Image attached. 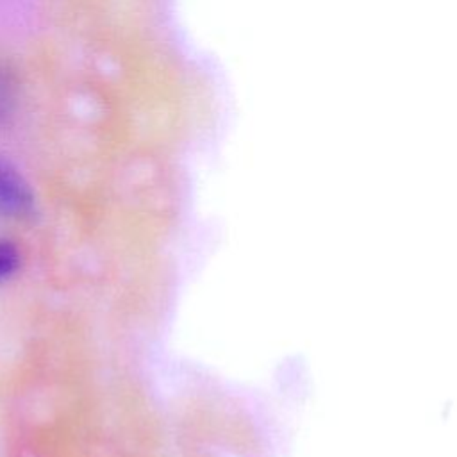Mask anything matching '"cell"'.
<instances>
[{"label": "cell", "mask_w": 457, "mask_h": 457, "mask_svg": "<svg viewBox=\"0 0 457 457\" xmlns=\"http://www.w3.org/2000/svg\"><path fill=\"white\" fill-rule=\"evenodd\" d=\"M34 209V196L23 177L0 159V220H21Z\"/></svg>", "instance_id": "6da1fadb"}]
</instances>
